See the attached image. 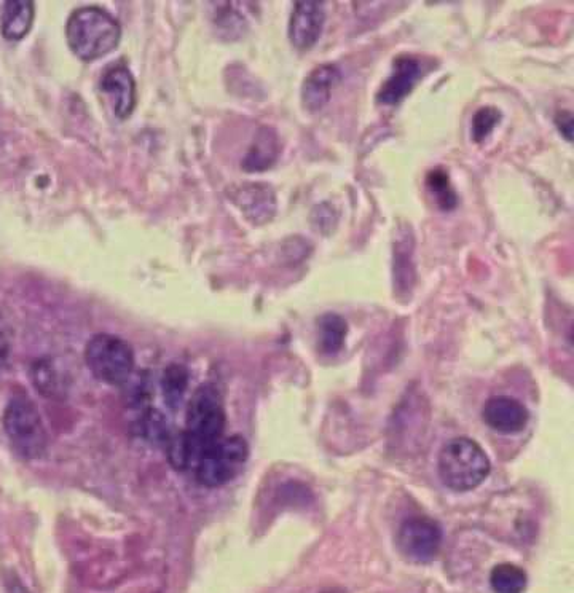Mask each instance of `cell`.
Masks as SVG:
<instances>
[{"instance_id": "obj_5", "label": "cell", "mask_w": 574, "mask_h": 593, "mask_svg": "<svg viewBox=\"0 0 574 593\" xmlns=\"http://www.w3.org/2000/svg\"><path fill=\"white\" fill-rule=\"evenodd\" d=\"M85 362L91 374L107 385H123L134 370V351L130 343L111 334H98L85 348Z\"/></svg>"}, {"instance_id": "obj_1", "label": "cell", "mask_w": 574, "mask_h": 593, "mask_svg": "<svg viewBox=\"0 0 574 593\" xmlns=\"http://www.w3.org/2000/svg\"><path fill=\"white\" fill-rule=\"evenodd\" d=\"M122 39V28L101 7L77 8L66 24L67 45L82 61H96L114 52Z\"/></svg>"}, {"instance_id": "obj_18", "label": "cell", "mask_w": 574, "mask_h": 593, "mask_svg": "<svg viewBox=\"0 0 574 593\" xmlns=\"http://www.w3.org/2000/svg\"><path fill=\"white\" fill-rule=\"evenodd\" d=\"M490 584L495 593H523L527 589V574L512 563H501L493 568Z\"/></svg>"}, {"instance_id": "obj_20", "label": "cell", "mask_w": 574, "mask_h": 593, "mask_svg": "<svg viewBox=\"0 0 574 593\" xmlns=\"http://www.w3.org/2000/svg\"><path fill=\"white\" fill-rule=\"evenodd\" d=\"M187 385H189V370L185 369L182 364H171L165 370L163 391H165V399L171 407H174L177 402H181Z\"/></svg>"}, {"instance_id": "obj_13", "label": "cell", "mask_w": 574, "mask_h": 593, "mask_svg": "<svg viewBox=\"0 0 574 593\" xmlns=\"http://www.w3.org/2000/svg\"><path fill=\"white\" fill-rule=\"evenodd\" d=\"M415 233L409 224L399 225L393 241L394 289L398 292L412 291L417 271H415Z\"/></svg>"}, {"instance_id": "obj_6", "label": "cell", "mask_w": 574, "mask_h": 593, "mask_svg": "<svg viewBox=\"0 0 574 593\" xmlns=\"http://www.w3.org/2000/svg\"><path fill=\"white\" fill-rule=\"evenodd\" d=\"M249 448L241 436L222 437L206 450L195 474L203 487L217 488L235 479L248 461Z\"/></svg>"}, {"instance_id": "obj_7", "label": "cell", "mask_w": 574, "mask_h": 593, "mask_svg": "<svg viewBox=\"0 0 574 593\" xmlns=\"http://www.w3.org/2000/svg\"><path fill=\"white\" fill-rule=\"evenodd\" d=\"M442 531L434 520L410 519L399 530V549L413 562H429L441 549Z\"/></svg>"}, {"instance_id": "obj_21", "label": "cell", "mask_w": 574, "mask_h": 593, "mask_svg": "<svg viewBox=\"0 0 574 593\" xmlns=\"http://www.w3.org/2000/svg\"><path fill=\"white\" fill-rule=\"evenodd\" d=\"M32 381L42 396L56 397L61 394L63 383L59 380L58 372L53 369L50 362L40 361L32 367Z\"/></svg>"}, {"instance_id": "obj_2", "label": "cell", "mask_w": 574, "mask_h": 593, "mask_svg": "<svg viewBox=\"0 0 574 593\" xmlns=\"http://www.w3.org/2000/svg\"><path fill=\"white\" fill-rule=\"evenodd\" d=\"M490 460L484 450L468 437L450 440L439 455V476L455 491L479 487L490 474Z\"/></svg>"}, {"instance_id": "obj_19", "label": "cell", "mask_w": 574, "mask_h": 593, "mask_svg": "<svg viewBox=\"0 0 574 593\" xmlns=\"http://www.w3.org/2000/svg\"><path fill=\"white\" fill-rule=\"evenodd\" d=\"M426 187H428L431 197L436 201V205L442 211H452L457 208V192L453 190L450 176L444 168L431 169L426 176Z\"/></svg>"}, {"instance_id": "obj_25", "label": "cell", "mask_w": 574, "mask_h": 593, "mask_svg": "<svg viewBox=\"0 0 574 593\" xmlns=\"http://www.w3.org/2000/svg\"><path fill=\"white\" fill-rule=\"evenodd\" d=\"M5 587H7L8 593H31L28 587H24L23 582L20 581L16 574H8L7 578H5Z\"/></svg>"}, {"instance_id": "obj_14", "label": "cell", "mask_w": 574, "mask_h": 593, "mask_svg": "<svg viewBox=\"0 0 574 593\" xmlns=\"http://www.w3.org/2000/svg\"><path fill=\"white\" fill-rule=\"evenodd\" d=\"M340 80L339 67L321 64L315 67L302 85V104L308 112H318L331 101L332 88Z\"/></svg>"}, {"instance_id": "obj_24", "label": "cell", "mask_w": 574, "mask_h": 593, "mask_svg": "<svg viewBox=\"0 0 574 593\" xmlns=\"http://www.w3.org/2000/svg\"><path fill=\"white\" fill-rule=\"evenodd\" d=\"M10 353V338H8L7 326L0 319V370L5 366Z\"/></svg>"}, {"instance_id": "obj_10", "label": "cell", "mask_w": 574, "mask_h": 593, "mask_svg": "<svg viewBox=\"0 0 574 593\" xmlns=\"http://www.w3.org/2000/svg\"><path fill=\"white\" fill-rule=\"evenodd\" d=\"M99 90L111 103L112 110L118 118L125 120L133 114L136 101H138V91H136V82H134L131 72L128 71V67H109L101 77Z\"/></svg>"}, {"instance_id": "obj_9", "label": "cell", "mask_w": 574, "mask_h": 593, "mask_svg": "<svg viewBox=\"0 0 574 593\" xmlns=\"http://www.w3.org/2000/svg\"><path fill=\"white\" fill-rule=\"evenodd\" d=\"M230 200L238 206L252 225L268 224L276 214L275 190L268 184H241L230 192Z\"/></svg>"}, {"instance_id": "obj_23", "label": "cell", "mask_w": 574, "mask_h": 593, "mask_svg": "<svg viewBox=\"0 0 574 593\" xmlns=\"http://www.w3.org/2000/svg\"><path fill=\"white\" fill-rule=\"evenodd\" d=\"M555 125L563 134V138L571 142V139H573V136H571L573 134V115H571V112H559L555 117Z\"/></svg>"}, {"instance_id": "obj_4", "label": "cell", "mask_w": 574, "mask_h": 593, "mask_svg": "<svg viewBox=\"0 0 574 593\" xmlns=\"http://www.w3.org/2000/svg\"><path fill=\"white\" fill-rule=\"evenodd\" d=\"M224 429L225 410L221 394L213 385L200 386L190 401L184 431L197 453L198 461L211 445L224 437Z\"/></svg>"}, {"instance_id": "obj_12", "label": "cell", "mask_w": 574, "mask_h": 593, "mask_svg": "<svg viewBox=\"0 0 574 593\" xmlns=\"http://www.w3.org/2000/svg\"><path fill=\"white\" fill-rule=\"evenodd\" d=\"M485 423L500 434H517L527 426L528 410L514 397L495 396L488 399L482 412Z\"/></svg>"}, {"instance_id": "obj_8", "label": "cell", "mask_w": 574, "mask_h": 593, "mask_svg": "<svg viewBox=\"0 0 574 593\" xmlns=\"http://www.w3.org/2000/svg\"><path fill=\"white\" fill-rule=\"evenodd\" d=\"M324 23H326V10L323 2H311V0L295 2L289 28H287L291 44L299 50H310L315 47L323 34Z\"/></svg>"}, {"instance_id": "obj_22", "label": "cell", "mask_w": 574, "mask_h": 593, "mask_svg": "<svg viewBox=\"0 0 574 593\" xmlns=\"http://www.w3.org/2000/svg\"><path fill=\"white\" fill-rule=\"evenodd\" d=\"M501 118H503V114H501V110L496 109V107H480L476 114H474V117H472V139H474L477 144L484 142L485 139L492 134V131L495 130L496 126L500 125Z\"/></svg>"}, {"instance_id": "obj_11", "label": "cell", "mask_w": 574, "mask_h": 593, "mask_svg": "<svg viewBox=\"0 0 574 593\" xmlns=\"http://www.w3.org/2000/svg\"><path fill=\"white\" fill-rule=\"evenodd\" d=\"M421 77L420 61L409 55H401L393 61V71L377 93V103L396 106L410 95Z\"/></svg>"}, {"instance_id": "obj_15", "label": "cell", "mask_w": 574, "mask_h": 593, "mask_svg": "<svg viewBox=\"0 0 574 593\" xmlns=\"http://www.w3.org/2000/svg\"><path fill=\"white\" fill-rule=\"evenodd\" d=\"M281 146L278 134L273 128H260L256 138L249 147L248 154L243 158L241 168L248 173H262L275 165L276 158L280 155Z\"/></svg>"}, {"instance_id": "obj_17", "label": "cell", "mask_w": 574, "mask_h": 593, "mask_svg": "<svg viewBox=\"0 0 574 593\" xmlns=\"http://www.w3.org/2000/svg\"><path fill=\"white\" fill-rule=\"evenodd\" d=\"M346 334H348V326L342 316L327 313L319 319V345L324 353H339L345 343Z\"/></svg>"}, {"instance_id": "obj_16", "label": "cell", "mask_w": 574, "mask_h": 593, "mask_svg": "<svg viewBox=\"0 0 574 593\" xmlns=\"http://www.w3.org/2000/svg\"><path fill=\"white\" fill-rule=\"evenodd\" d=\"M36 7L31 0L7 2L2 13V34L7 40H21L28 36L34 23Z\"/></svg>"}, {"instance_id": "obj_3", "label": "cell", "mask_w": 574, "mask_h": 593, "mask_svg": "<svg viewBox=\"0 0 574 593\" xmlns=\"http://www.w3.org/2000/svg\"><path fill=\"white\" fill-rule=\"evenodd\" d=\"M4 429L16 455L37 460L47 452L48 437L39 410L26 394H13L4 412Z\"/></svg>"}]
</instances>
